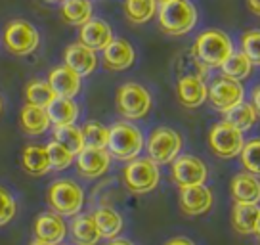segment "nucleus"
Here are the masks:
<instances>
[{
    "instance_id": "f257e3e1",
    "label": "nucleus",
    "mask_w": 260,
    "mask_h": 245,
    "mask_svg": "<svg viewBox=\"0 0 260 245\" xmlns=\"http://www.w3.org/2000/svg\"><path fill=\"white\" fill-rule=\"evenodd\" d=\"M159 27L165 35L182 37L187 35L197 23V10L189 0H172L157 8Z\"/></svg>"
},
{
    "instance_id": "f03ea898",
    "label": "nucleus",
    "mask_w": 260,
    "mask_h": 245,
    "mask_svg": "<svg viewBox=\"0 0 260 245\" xmlns=\"http://www.w3.org/2000/svg\"><path fill=\"white\" fill-rule=\"evenodd\" d=\"M106 149L109 151V156L119 159V161L136 159L144 149V134L132 122H115L109 129Z\"/></svg>"
},
{
    "instance_id": "7ed1b4c3",
    "label": "nucleus",
    "mask_w": 260,
    "mask_h": 245,
    "mask_svg": "<svg viewBox=\"0 0 260 245\" xmlns=\"http://www.w3.org/2000/svg\"><path fill=\"white\" fill-rule=\"evenodd\" d=\"M2 42L14 56H31L41 46V33L27 19H12L2 31Z\"/></svg>"
},
{
    "instance_id": "20e7f679",
    "label": "nucleus",
    "mask_w": 260,
    "mask_h": 245,
    "mask_svg": "<svg viewBox=\"0 0 260 245\" xmlns=\"http://www.w3.org/2000/svg\"><path fill=\"white\" fill-rule=\"evenodd\" d=\"M46 199L52 211L61 215V217H75L82 211L84 205V190L69 178L56 180L50 184L46 192Z\"/></svg>"
},
{
    "instance_id": "39448f33",
    "label": "nucleus",
    "mask_w": 260,
    "mask_h": 245,
    "mask_svg": "<svg viewBox=\"0 0 260 245\" xmlns=\"http://www.w3.org/2000/svg\"><path fill=\"white\" fill-rule=\"evenodd\" d=\"M122 180L132 194H138V196L149 194L159 186V180H161L159 165L153 163L149 157L130 159L122 171Z\"/></svg>"
},
{
    "instance_id": "423d86ee",
    "label": "nucleus",
    "mask_w": 260,
    "mask_h": 245,
    "mask_svg": "<svg viewBox=\"0 0 260 245\" xmlns=\"http://www.w3.org/2000/svg\"><path fill=\"white\" fill-rule=\"evenodd\" d=\"M191 50L207 67H220L222 62L234 52V44L224 31L211 29V31H205L195 39Z\"/></svg>"
},
{
    "instance_id": "0eeeda50",
    "label": "nucleus",
    "mask_w": 260,
    "mask_h": 245,
    "mask_svg": "<svg viewBox=\"0 0 260 245\" xmlns=\"http://www.w3.org/2000/svg\"><path fill=\"white\" fill-rule=\"evenodd\" d=\"M115 104H117V111L124 119L138 121V119H144L151 109V94L147 92L146 86H142L138 82H124L117 90Z\"/></svg>"
},
{
    "instance_id": "6e6552de",
    "label": "nucleus",
    "mask_w": 260,
    "mask_h": 245,
    "mask_svg": "<svg viewBox=\"0 0 260 245\" xmlns=\"http://www.w3.org/2000/svg\"><path fill=\"white\" fill-rule=\"evenodd\" d=\"M147 156L157 165H169L180 156L182 136L174 129L159 127L147 138Z\"/></svg>"
},
{
    "instance_id": "1a4fd4ad",
    "label": "nucleus",
    "mask_w": 260,
    "mask_h": 245,
    "mask_svg": "<svg viewBox=\"0 0 260 245\" xmlns=\"http://www.w3.org/2000/svg\"><path fill=\"white\" fill-rule=\"evenodd\" d=\"M243 144V132L226 121L216 122L209 132V146H211L212 154L222 159H232V157L239 156Z\"/></svg>"
},
{
    "instance_id": "9d476101",
    "label": "nucleus",
    "mask_w": 260,
    "mask_h": 245,
    "mask_svg": "<svg viewBox=\"0 0 260 245\" xmlns=\"http://www.w3.org/2000/svg\"><path fill=\"white\" fill-rule=\"evenodd\" d=\"M245 90L239 81H234L230 77H218L211 82L209 86V96L207 100H211V104L214 109H218L222 113H226L228 109L236 107L237 104L243 102Z\"/></svg>"
},
{
    "instance_id": "9b49d317",
    "label": "nucleus",
    "mask_w": 260,
    "mask_h": 245,
    "mask_svg": "<svg viewBox=\"0 0 260 245\" xmlns=\"http://www.w3.org/2000/svg\"><path fill=\"white\" fill-rule=\"evenodd\" d=\"M171 176L178 188H187V186L205 184L207 176H209V171H207V165L199 157L178 156L172 161Z\"/></svg>"
},
{
    "instance_id": "f8f14e48",
    "label": "nucleus",
    "mask_w": 260,
    "mask_h": 245,
    "mask_svg": "<svg viewBox=\"0 0 260 245\" xmlns=\"http://www.w3.org/2000/svg\"><path fill=\"white\" fill-rule=\"evenodd\" d=\"M75 157H77L75 159L77 171H79V174H81L82 178H88V180L100 178L111 167V156H109V151L104 149V147L84 146Z\"/></svg>"
},
{
    "instance_id": "ddd939ff",
    "label": "nucleus",
    "mask_w": 260,
    "mask_h": 245,
    "mask_svg": "<svg viewBox=\"0 0 260 245\" xmlns=\"http://www.w3.org/2000/svg\"><path fill=\"white\" fill-rule=\"evenodd\" d=\"M212 207V192L205 184L180 188V209L187 217H199Z\"/></svg>"
},
{
    "instance_id": "4468645a",
    "label": "nucleus",
    "mask_w": 260,
    "mask_h": 245,
    "mask_svg": "<svg viewBox=\"0 0 260 245\" xmlns=\"http://www.w3.org/2000/svg\"><path fill=\"white\" fill-rule=\"evenodd\" d=\"M102 59H104V67L109 71H124V69L132 67L134 59H136V52L128 41L113 39L102 50Z\"/></svg>"
},
{
    "instance_id": "2eb2a0df",
    "label": "nucleus",
    "mask_w": 260,
    "mask_h": 245,
    "mask_svg": "<svg viewBox=\"0 0 260 245\" xmlns=\"http://www.w3.org/2000/svg\"><path fill=\"white\" fill-rule=\"evenodd\" d=\"M113 39V29L104 19L92 17L84 25L79 27V42L92 48L94 52H102Z\"/></svg>"
},
{
    "instance_id": "dca6fc26",
    "label": "nucleus",
    "mask_w": 260,
    "mask_h": 245,
    "mask_svg": "<svg viewBox=\"0 0 260 245\" xmlns=\"http://www.w3.org/2000/svg\"><path fill=\"white\" fill-rule=\"evenodd\" d=\"M63 62L67 67H71L75 73L81 77H88L96 71L98 67V52L84 46L82 42L69 44L63 52Z\"/></svg>"
},
{
    "instance_id": "f3484780",
    "label": "nucleus",
    "mask_w": 260,
    "mask_h": 245,
    "mask_svg": "<svg viewBox=\"0 0 260 245\" xmlns=\"http://www.w3.org/2000/svg\"><path fill=\"white\" fill-rule=\"evenodd\" d=\"M35 236L41 241L57 245L61 243L67 236V224L63 217L57 212H41L35 221Z\"/></svg>"
},
{
    "instance_id": "a211bd4d",
    "label": "nucleus",
    "mask_w": 260,
    "mask_h": 245,
    "mask_svg": "<svg viewBox=\"0 0 260 245\" xmlns=\"http://www.w3.org/2000/svg\"><path fill=\"white\" fill-rule=\"evenodd\" d=\"M48 84L52 86L56 96L75 98L82 88V77L63 64V66L54 67L48 73Z\"/></svg>"
},
{
    "instance_id": "6ab92c4d",
    "label": "nucleus",
    "mask_w": 260,
    "mask_h": 245,
    "mask_svg": "<svg viewBox=\"0 0 260 245\" xmlns=\"http://www.w3.org/2000/svg\"><path fill=\"white\" fill-rule=\"evenodd\" d=\"M180 104L184 107L195 109V107L203 106L209 96V86L205 84V79L197 77H180L178 86H176Z\"/></svg>"
},
{
    "instance_id": "aec40b11",
    "label": "nucleus",
    "mask_w": 260,
    "mask_h": 245,
    "mask_svg": "<svg viewBox=\"0 0 260 245\" xmlns=\"http://www.w3.org/2000/svg\"><path fill=\"white\" fill-rule=\"evenodd\" d=\"M19 127L29 136H41V134H44L52 127L48 113H46V107L25 104L21 107V111H19Z\"/></svg>"
},
{
    "instance_id": "412c9836",
    "label": "nucleus",
    "mask_w": 260,
    "mask_h": 245,
    "mask_svg": "<svg viewBox=\"0 0 260 245\" xmlns=\"http://www.w3.org/2000/svg\"><path fill=\"white\" fill-rule=\"evenodd\" d=\"M21 167L27 174L31 176H44L46 172H50V159L46 146L41 144H29L23 147L21 151Z\"/></svg>"
},
{
    "instance_id": "4be33fe9",
    "label": "nucleus",
    "mask_w": 260,
    "mask_h": 245,
    "mask_svg": "<svg viewBox=\"0 0 260 245\" xmlns=\"http://www.w3.org/2000/svg\"><path fill=\"white\" fill-rule=\"evenodd\" d=\"M232 196L236 199V203H260V180L251 174L243 172L237 174L232 180Z\"/></svg>"
},
{
    "instance_id": "5701e85b",
    "label": "nucleus",
    "mask_w": 260,
    "mask_h": 245,
    "mask_svg": "<svg viewBox=\"0 0 260 245\" xmlns=\"http://www.w3.org/2000/svg\"><path fill=\"white\" fill-rule=\"evenodd\" d=\"M46 113H48V119L54 127H61V125H73V122H77L81 109H79V106H77V102L73 98L56 96L46 106Z\"/></svg>"
},
{
    "instance_id": "b1692460",
    "label": "nucleus",
    "mask_w": 260,
    "mask_h": 245,
    "mask_svg": "<svg viewBox=\"0 0 260 245\" xmlns=\"http://www.w3.org/2000/svg\"><path fill=\"white\" fill-rule=\"evenodd\" d=\"M69 232L77 245H98V241L102 239L92 215H75Z\"/></svg>"
},
{
    "instance_id": "393cba45",
    "label": "nucleus",
    "mask_w": 260,
    "mask_h": 245,
    "mask_svg": "<svg viewBox=\"0 0 260 245\" xmlns=\"http://www.w3.org/2000/svg\"><path fill=\"white\" fill-rule=\"evenodd\" d=\"M61 19L67 25H75V27H81L88 19H92L94 8H92V2L90 0H61Z\"/></svg>"
},
{
    "instance_id": "a878e982",
    "label": "nucleus",
    "mask_w": 260,
    "mask_h": 245,
    "mask_svg": "<svg viewBox=\"0 0 260 245\" xmlns=\"http://www.w3.org/2000/svg\"><path fill=\"white\" fill-rule=\"evenodd\" d=\"M122 8L130 23L144 25L151 21L157 14V0H124Z\"/></svg>"
},
{
    "instance_id": "bb28decb",
    "label": "nucleus",
    "mask_w": 260,
    "mask_h": 245,
    "mask_svg": "<svg viewBox=\"0 0 260 245\" xmlns=\"http://www.w3.org/2000/svg\"><path fill=\"white\" fill-rule=\"evenodd\" d=\"M94 221H96V226L100 230L102 237H107V239H113L121 234L122 230V217L119 212L111 209V207H100L94 215Z\"/></svg>"
},
{
    "instance_id": "cd10ccee",
    "label": "nucleus",
    "mask_w": 260,
    "mask_h": 245,
    "mask_svg": "<svg viewBox=\"0 0 260 245\" xmlns=\"http://www.w3.org/2000/svg\"><path fill=\"white\" fill-rule=\"evenodd\" d=\"M260 209L258 205L254 203H236L234 207V215H232V222H234V228L239 232V234H252L254 232V226H256V221H258Z\"/></svg>"
},
{
    "instance_id": "c85d7f7f",
    "label": "nucleus",
    "mask_w": 260,
    "mask_h": 245,
    "mask_svg": "<svg viewBox=\"0 0 260 245\" xmlns=\"http://www.w3.org/2000/svg\"><path fill=\"white\" fill-rule=\"evenodd\" d=\"M220 69H222L224 77H230L234 81H243V79H247L252 73V64L243 52H232L222 62Z\"/></svg>"
},
{
    "instance_id": "c756f323",
    "label": "nucleus",
    "mask_w": 260,
    "mask_h": 245,
    "mask_svg": "<svg viewBox=\"0 0 260 245\" xmlns=\"http://www.w3.org/2000/svg\"><path fill=\"white\" fill-rule=\"evenodd\" d=\"M256 119H258V115L254 111V107H252V104H247V102H241L236 107H232V109L226 111V122L239 129L241 132L252 129Z\"/></svg>"
},
{
    "instance_id": "7c9ffc66",
    "label": "nucleus",
    "mask_w": 260,
    "mask_h": 245,
    "mask_svg": "<svg viewBox=\"0 0 260 245\" xmlns=\"http://www.w3.org/2000/svg\"><path fill=\"white\" fill-rule=\"evenodd\" d=\"M54 140L57 144L67 147L73 156H77L84 147V138H82V131L77 125H61V127H54Z\"/></svg>"
},
{
    "instance_id": "2f4dec72",
    "label": "nucleus",
    "mask_w": 260,
    "mask_h": 245,
    "mask_svg": "<svg viewBox=\"0 0 260 245\" xmlns=\"http://www.w3.org/2000/svg\"><path fill=\"white\" fill-rule=\"evenodd\" d=\"M54 98H56V94H54L52 86L48 84V81L35 79V81L27 82V86H25V100H27V104L46 107Z\"/></svg>"
},
{
    "instance_id": "473e14b6",
    "label": "nucleus",
    "mask_w": 260,
    "mask_h": 245,
    "mask_svg": "<svg viewBox=\"0 0 260 245\" xmlns=\"http://www.w3.org/2000/svg\"><path fill=\"white\" fill-rule=\"evenodd\" d=\"M82 131V138H84V146L86 147H107V138H109V129L104 127L98 121H88Z\"/></svg>"
},
{
    "instance_id": "72a5a7b5",
    "label": "nucleus",
    "mask_w": 260,
    "mask_h": 245,
    "mask_svg": "<svg viewBox=\"0 0 260 245\" xmlns=\"http://www.w3.org/2000/svg\"><path fill=\"white\" fill-rule=\"evenodd\" d=\"M46 151H48V159H50V169L52 171H65L69 169L71 163L75 161V156L63 147L61 144H57L56 140H52L50 144H46Z\"/></svg>"
},
{
    "instance_id": "f704fd0d",
    "label": "nucleus",
    "mask_w": 260,
    "mask_h": 245,
    "mask_svg": "<svg viewBox=\"0 0 260 245\" xmlns=\"http://www.w3.org/2000/svg\"><path fill=\"white\" fill-rule=\"evenodd\" d=\"M239 156H241V163L247 169V172L260 176V138H254L243 144Z\"/></svg>"
},
{
    "instance_id": "c9c22d12",
    "label": "nucleus",
    "mask_w": 260,
    "mask_h": 245,
    "mask_svg": "<svg viewBox=\"0 0 260 245\" xmlns=\"http://www.w3.org/2000/svg\"><path fill=\"white\" fill-rule=\"evenodd\" d=\"M184 62H186V64H182V62H180V66H178L180 77H197V79H205L207 73H209V67L205 66L203 62L195 56L193 50H189V52H187Z\"/></svg>"
},
{
    "instance_id": "e433bc0d",
    "label": "nucleus",
    "mask_w": 260,
    "mask_h": 245,
    "mask_svg": "<svg viewBox=\"0 0 260 245\" xmlns=\"http://www.w3.org/2000/svg\"><path fill=\"white\" fill-rule=\"evenodd\" d=\"M241 46L243 54L251 59L252 66H260V29L245 33L241 39Z\"/></svg>"
},
{
    "instance_id": "4c0bfd02",
    "label": "nucleus",
    "mask_w": 260,
    "mask_h": 245,
    "mask_svg": "<svg viewBox=\"0 0 260 245\" xmlns=\"http://www.w3.org/2000/svg\"><path fill=\"white\" fill-rule=\"evenodd\" d=\"M16 211H17V203L16 199H14V196L6 188L0 186V226L8 224L16 217Z\"/></svg>"
},
{
    "instance_id": "58836bf2",
    "label": "nucleus",
    "mask_w": 260,
    "mask_h": 245,
    "mask_svg": "<svg viewBox=\"0 0 260 245\" xmlns=\"http://www.w3.org/2000/svg\"><path fill=\"white\" fill-rule=\"evenodd\" d=\"M252 107H254L256 115L260 117V84L254 90H252Z\"/></svg>"
},
{
    "instance_id": "ea45409f",
    "label": "nucleus",
    "mask_w": 260,
    "mask_h": 245,
    "mask_svg": "<svg viewBox=\"0 0 260 245\" xmlns=\"http://www.w3.org/2000/svg\"><path fill=\"white\" fill-rule=\"evenodd\" d=\"M165 245H195L191 239H187V237H174L171 241H167Z\"/></svg>"
},
{
    "instance_id": "a19ab883",
    "label": "nucleus",
    "mask_w": 260,
    "mask_h": 245,
    "mask_svg": "<svg viewBox=\"0 0 260 245\" xmlns=\"http://www.w3.org/2000/svg\"><path fill=\"white\" fill-rule=\"evenodd\" d=\"M247 4L254 16H260V0H247Z\"/></svg>"
},
{
    "instance_id": "79ce46f5",
    "label": "nucleus",
    "mask_w": 260,
    "mask_h": 245,
    "mask_svg": "<svg viewBox=\"0 0 260 245\" xmlns=\"http://www.w3.org/2000/svg\"><path fill=\"white\" fill-rule=\"evenodd\" d=\"M109 245H134V243H132V241H128V239H115V237H113Z\"/></svg>"
},
{
    "instance_id": "37998d69",
    "label": "nucleus",
    "mask_w": 260,
    "mask_h": 245,
    "mask_svg": "<svg viewBox=\"0 0 260 245\" xmlns=\"http://www.w3.org/2000/svg\"><path fill=\"white\" fill-rule=\"evenodd\" d=\"M252 234L260 239V215H258V221H256V226H254V232H252Z\"/></svg>"
},
{
    "instance_id": "c03bdc74",
    "label": "nucleus",
    "mask_w": 260,
    "mask_h": 245,
    "mask_svg": "<svg viewBox=\"0 0 260 245\" xmlns=\"http://www.w3.org/2000/svg\"><path fill=\"white\" fill-rule=\"evenodd\" d=\"M31 245H52V243H46V241H41V239H35Z\"/></svg>"
},
{
    "instance_id": "a18cd8bd",
    "label": "nucleus",
    "mask_w": 260,
    "mask_h": 245,
    "mask_svg": "<svg viewBox=\"0 0 260 245\" xmlns=\"http://www.w3.org/2000/svg\"><path fill=\"white\" fill-rule=\"evenodd\" d=\"M165 2H172V0H157V4H165Z\"/></svg>"
},
{
    "instance_id": "49530a36",
    "label": "nucleus",
    "mask_w": 260,
    "mask_h": 245,
    "mask_svg": "<svg viewBox=\"0 0 260 245\" xmlns=\"http://www.w3.org/2000/svg\"><path fill=\"white\" fill-rule=\"evenodd\" d=\"M0 115H2V98H0Z\"/></svg>"
},
{
    "instance_id": "de8ad7c7",
    "label": "nucleus",
    "mask_w": 260,
    "mask_h": 245,
    "mask_svg": "<svg viewBox=\"0 0 260 245\" xmlns=\"http://www.w3.org/2000/svg\"><path fill=\"white\" fill-rule=\"evenodd\" d=\"M48 2H61V0H48Z\"/></svg>"
}]
</instances>
